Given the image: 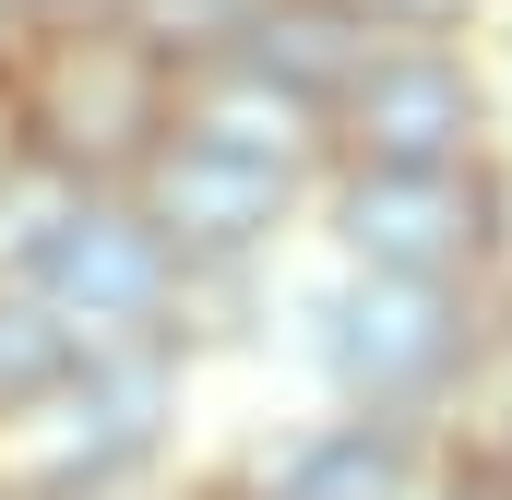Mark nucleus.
I'll use <instances>...</instances> for the list:
<instances>
[{"mask_svg":"<svg viewBox=\"0 0 512 500\" xmlns=\"http://www.w3.org/2000/svg\"><path fill=\"white\" fill-rule=\"evenodd\" d=\"M358 12H370V24H393V36H465L489 0H358Z\"/></svg>","mask_w":512,"mask_h":500,"instance_id":"12","label":"nucleus"},{"mask_svg":"<svg viewBox=\"0 0 512 500\" xmlns=\"http://www.w3.org/2000/svg\"><path fill=\"white\" fill-rule=\"evenodd\" d=\"M334 155L346 167H465L489 131V84L453 36H370V60L334 84Z\"/></svg>","mask_w":512,"mask_h":500,"instance_id":"2","label":"nucleus"},{"mask_svg":"<svg viewBox=\"0 0 512 500\" xmlns=\"http://www.w3.org/2000/svg\"><path fill=\"white\" fill-rule=\"evenodd\" d=\"M370 36H382V24H370L358 0H262L251 24H239V60H262L274 84H298L310 108H334V84L370 60Z\"/></svg>","mask_w":512,"mask_h":500,"instance_id":"8","label":"nucleus"},{"mask_svg":"<svg viewBox=\"0 0 512 500\" xmlns=\"http://www.w3.org/2000/svg\"><path fill=\"white\" fill-rule=\"evenodd\" d=\"M251 12L262 0H120V24L155 48V60H215V48H239Z\"/></svg>","mask_w":512,"mask_h":500,"instance_id":"10","label":"nucleus"},{"mask_svg":"<svg viewBox=\"0 0 512 500\" xmlns=\"http://www.w3.org/2000/svg\"><path fill=\"white\" fill-rule=\"evenodd\" d=\"M72 358H84V334H72L24 274H0V417H24L36 393H60Z\"/></svg>","mask_w":512,"mask_h":500,"instance_id":"9","label":"nucleus"},{"mask_svg":"<svg viewBox=\"0 0 512 500\" xmlns=\"http://www.w3.org/2000/svg\"><path fill=\"white\" fill-rule=\"evenodd\" d=\"M382 489H393V453L370 441V429L310 441V453H298V477H286V500H382Z\"/></svg>","mask_w":512,"mask_h":500,"instance_id":"11","label":"nucleus"},{"mask_svg":"<svg viewBox=\"0 0 512 500\" xmlns=\"http://www.w3.org/2000/svg\"><path fill=\"white\" fill-rule=\"evenodd\" d=\"M131 203L155 215V239L179 250V274H203V262H251L286 215H298V179L286 167H251V155H215V143H155L143 167L120 179Z\"/></svg>","mask_w":512,"mask_h":500,"instance_id":"5","label":"nucleus"},{"mask_svg":"<svg viewBox=\"0 0 512 500\" xmlns=\"http://www.w3.org/2000/svg\"><path fill=\"white\" fill-rule=\"evenodd\" d=\"M24 286L84 334V346H120V334H167V310H179V250L155 239V215L131 203V191H84L60 227H48V250L24 262Z\"/></svg>","mask_w":512,"mask_h":500,"instance_id":"3","label":"nucleus"},{"mask_svg":"<svg viewBox=\"0 0 512 500\" xmlns=\"http://www.w3.org/2000/svg\"><path fill=\"white\" fill-rule=\"evenodd\" d=\"M0 84H12V120L48 167H72L84 191H120L131 167L167 143L179 108V60H155L120 12L96 24H24L0 48Z\"/></svg>","mask_w":512,"mask_h":500,"instance_id":"1","label":"nucleus"},{"mask_svg":"<svg viewBox=\"0 0 512 500\" xmlns=\"http://www.w3.org/2000/svg\"><path fill=\"white\" fill-rule=\"evenodd\" d=\"M334 215H346V250H358L370 274H429V286H453V274L489 250V227H501L477 155H465V167H346Z\"/></svg>","mask_w":512,"mask_h":500,"instance_id":"4","label":"nucleus"},{"mask_svg":"<svg viewBox=\"0 0 512 500\" xmlns=\"http://www.w3.org/2000/svg\"><path fill=\"white\" fill-rule=\"evenodd\" d=\"M453 346H465V322H453V286H429V274H370L334 310V370L358 393H417L453 370Z\"/></svg>","mask_w":512,"mask_h":500,"instance_id":"7","label":"nucleus"},{"mask_svg":"<svg viewBox=\"0 0 512 500\" xmlns=\"http://www.w3.org/2000/svg\"><path fill=\"white\" fill-rule=\"evenodd\" d=\"M24 24H96V12H120V0H12Z\"/></svg>","mask_w":512,"mask_h":500,"instance_id":"13","label":"nucleus"},{"mask_svg":"<svg viewBox=\"0 0 512 500\" xmlns=\"http://www.w3.org/2000/svg\"><path fill=\"white\" fill-rule=\"evenodd\" d=\"M12 36H24V12H12V0H0V48H12Z\"/></svg>","mask_w":512,"mask_h":500,"instance_id":"14","label":"nucleus"},{"mask_svg":"<svg viewBox=\"0 0 512 500\" xmlns=\"http://www.w3.org/2000/svg\"><path fill=\"white\" fill-rule=\"evenodd\" d=\"M167 131H179V143H215V155H251V167H286V179H310V167L334 155V120H322L298 84H274L262 60H239V48L179 60Z\"/></svg>","mask_w":512,"mask_h":500,"instance_id":"6","label":"nucleus"}]
</instances>
